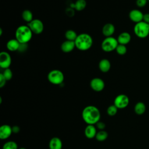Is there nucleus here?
I'll use <instances>...</instances> for the list:
<instances>
[{
  "label": "nucleus",
  "mask_w": 149,
  "mask_h": 149,
  "mask_svg": "<svg viewBox=\"0 0 149 149\" xmlns=\"http://www.w3.org/2000/svg\"><path fill=\"white\" fill-rule=\"evenodd\" d=\"M81 116L87 125H94L100 121L101 113L97 107L94 105H88L83 109Z\"/></svg>",
  "instance_id": "f257e3e1"
},
{
  "label": "nucleus",
  "mask_w": 149,
  "mask_h": 149,
  "mask_svg": "<svg viewBox=\"0 0 149 149\" xmlns=\"http://www.w3.org/2000/svg\"><path fill=\"white\" fill-rule=\"evenodd\" d=\"M76 47L80 51H87L93 45V40L91 36L87 33H81L77 36L74 41Z\"/></svg>",
  "instance_id": "f03ea898"
},
{
  "label": "nucleus",
  "mask_w": 149,
  "mask_h": 149,
  "mask_svg": "<svg viewBox=\"0 0 149 149\" xmlns=\"http://www.w3.org/2000/svg\"><path fill=\"white\" fill-rule=\"evenodd\" d=\"M33 36V32L27 25L19 26L15 31V38L20 44H27L29 42Z\"/></svg>",
  "instance_id": "7ed1b4c3"
},
{
  "label": "nucleus",
  "mask_w": 149,
  "mask_h": 149,
  "mask_svg": "<svg viewBox=\"0 0 149 149\" xmlns=\"http://www.w3.org/2000/svg\"><path fill=\"white\" fill-rule=\"evenodd\" d=\"M133 30L137 37L140 38H146L149 34V24L141 21L135 24Z\"/></svg>",
  "instance_id": "20e7f679"
},
{
  "label": "nucleus",
  "mask_w": 149,
  "mask_h": 149,
  "mask_svg": "<svg viewBox=\"0 0 149 149\" xmlns=\"http://www.w3.org/2000/svg\"><path fill=\"white\" fill-rule=\"evenodd\" d=\"M47 78L51 83L55 85H59L63 83L64 80V75L61 70L54 69L48 73Z\"/></svg>",
  "instance_id": "39448f33"
},
{
  "label": "nucleus",
  "mask_w": 149,
  "mask_h": 149,
  "mask_svg": "<svg viewBox=\"0 0 149 149\" xmlns=\"http://www.w3.org/2000/svg\"><path fill=\"white\" fill-rule=\"evenodd\" d=\"M119 44L117 39L113 37H106L101 43V48L105 52H111L115 50Z\"/></svg>",
  "instance_id": "423d86ee"
},
{
  "label": "nucleus",
  "mask_w": 149,
  "mask_h": 149,
  "mask_svg": "<svg viewBox=\"0 0 149 149\" xmlns=\"http://www.w3.org/2000/svg\"><path fill=\"white\" fill-rule=\"evenodd\" d=\"M129 104V98L126 94H121L118 95L114 99L113 104L118 109H124Z\"/></svg>",
  "instance_id": "0eeeda50"
},
{
  "label": "nucleus",
  "mask_w": 149,
  "mask_h": 149,
  "mask_svg": "<svg viewBox=\"0 0 149 149\" xmlns=\"http://www.w3.org/2000/svg\"><path fill=\"white\" fill-rule=\"evenodd\" d=\"M33 33L39 34L41 33L44 30V24L40 19H33L31 22L27 24Z\"/></svg>",
  "instance_id": "6e6552de"
},
{
  "label": "nucleus",
  "mask_w": 149,
  "mask_h": 149,
  "mask_svg": "<svg viewBox=\"0 0 149 149\" xmlns=\"http://www.w3.org/2000/svg\"><path fill=\"white\" fill-rule=\"evenodd\" d=\"M11 62V56L9 53L5 51H2L0 53V66L1 68L3 69L9 68Z\"/></svg>",
  "instance_id": "1a4fd4ad"
},
{
  "label": "nucleus",
  "mask_w": 149,
  "mask_h": 149,
  "mask_svg": "<svg viewBox=\"0 0 149 149\" xmlns=\"http://www.w3.org/2000/svg\"><path fill=\"white\" fill-rule=\"evenodd\" d=\"M90 87L94 91L99 92L104 90L105 83L102 79L98 77H95L91 80Z\"/></svg>",
  "instance_id": "9d476101"
},
{
  "label": "nucleus",
  "mask_w": 149,
  "mask_h": 149,
  "mask_svg": "<svg viewBox=\"0 0 149 149\" xmlns=\"http://www.w3.org/2000/svg\"><path fill=\"white\" fill-rule=\"evenodd\" d=\"M143 16L144 14L139 9H133L129 13V19L135 23L143 21Z\"/></svg>",
  "instance_id": "9b49d317"
},
{
  "label": "nucleus",
  "mask_w": 149,
  "mask_h": 149,
  "mask_svg": "<svg viewBox=\"0 0 149 149\" xmlns=\"http://www.w3.org/2000/svg\"><path fill=\"white\" fill-rule=\"evenodd\" d=\"M12 133V128L9 125H2L0 127V139L1 140L8 139Z\"/></svg>",
  "instance_id": "f8f14e48"
},
{
  "label": "nucleus",
  "mask_w": 149,
  "mask_h": 149,
  "mask_svg": "<svg viewBox=\"0 0 149 149\" xmlns=\"http://www.w3.org/2000/svg\"><path fill=\"white\" fill-rule=\"evenodd\" d=\"M97 127L94 125H87L84 129V134L88 139H93L97 134Z\"/></svg>",
  "instance_id": "ddd939ff"
},
{
  "label": "nucleus",
  "mask_w": 149,
  "mask_h": 149,
  "mask_svg": "<svg viewBox=\"0 0 149 149\" xmlns=\"http://www.w3.org/2000/svg\"><path fill=\"white\" fill-rule=\"evenodd\" d=\"M74 47H76L74 41H69V40L65 41L63 42H62L61 46V50L63 52L66 53L72 51L74 49Z\"/></svg>",
  "instance_id": "4468645a"
},
{
  "label": "nucleus",
  "mask_w": 149,
  "mask_h": 149,
  "mask_svg": "<svg viewBox=\"0 0 149 149\" xmlns=\"http://www.w3.org/2000/svg\"><path fill=\"white\" fill-rule=\"evenodd\" d=\"M115 26L112 23L105 24L102 29V33L106 37H111L115 32Z\"/></svg>",
  "instance_id": "2eb2a0df"
},
{
  "label": "nucleus",
  "mask_w": 149,
  "mask_h": 149,
  "mask_svg": "<svg viewBox=\"0 0 149 149\" xmlns=\"http://www.w3.org/2000/svg\"><path fill=\"white\" fill-rule=\"evenodd\" d=\"M117 40L119 44L126 45L130 41L131 36L127 32H122L118 36Z\"/></svg>",
  "instance_id": "dca6fc26"
},
{
  "label": "nucleus",
  "mask_w": 149,
  "mask_h": 149,
  "mask_svg": "<svg viewBox=\"0 0 149 149\" xmlns=\"http://www.w3.org/2000/svg\"><path fill=\"white\" fill-rule=\"evenodd\" d=\"M62 142L61 139L58 137H54L49 140V149H62Z\"/></svg>",
  "instance_id": "f3484780"
},
{
  "label": "nucleus",
  "mask_w": 149,
  "mask_h": 149,
  "mask_svg": "<svg viewBox=\"0 0 149 149\" xmlns=\"http://www.w3.org/2000/svg\"><path fill=\"white\" fill-rule=\"evenodd\" d=\"M20 43L16 39H11L7 42L6 48L10 51H18L20 47Z\"/></svg>",
  "instance_id": "a211bd4d"
},
{
  "label": "nucleus",
  "mask_w": 149,
  "mask_h": 149,
  "mask_svg": "<svg viewBox=\"0 0 149 149\" xmlns=\"http://www.w3.org/2000/svg\"><path fill=\"white\" fill-rule=\"evenodd\" d=\"M100 70L104 73L108 72L111 69V63L109 60L107 59H101L98 64Z\"/></svg>",
  "instance_id": "6ab92c4d"
},
{
  "label": "nucleus",
  "mask_w": 149,
  "mask_h": 149,
  "mask_svg": "<svg viewBox=\"0 0 149 149\" xmlns=\"http://www.w3.org/2000/svg\"><path fill=\"white\" fill-rule=\"evenodd\" d=\"M134 112L137 115H142L143 114L146 110V107L144 102H138L136 104L134 108Z\"/></svg>",
  "instance_id": "aec40b11"
},
{
  "label": "nucleus",
  "mask_w": 149,
  "mask_h": 149,
  "mask_svg": "<svg viewBox=\"0 0 149 149\" xmlns=\"http://www.w3.org/2000/svg\"><path fill=\"white\" fill-rule=\"evenodd\" d=\"M22 17L23 19L25 22H27L28 23L33 20V15L32 12L30 10H27V9L23 11V12L22 13Z\"/></svg>",
  "instance_id": "412c9836"
},
{
  "label": "nucleus",
  "mask_w": 149,
  "mask_h": 149,
  "mask_svg": "<svg viewBox=\"0 0 149 149\" xmlns=\"http://www.w3.org/2000/svg\"><path fill=\"white\" fill-rule=\"evenodd\" d=\"M76 33L73 30H68L65 33V37L66 38V40L74 41L77 37Z\"/></svg>",
  "instance_id": "4be33fe9"
},
{
  "label": "nucleus",
  "mask_w": 149,
  "mask_h": 149,
  "mask_svg": "<svg viewBox=\"0 0 149 149\" xmlns=\"http://www.w3.org/2000/svg\"><path fill=\"white\" fill-rule=\"evenodd\" d=\"M108 133H107V132L104 130H102L97 132L95 138L98 141H104L108 138Z\"/></svg>",
  "instance_id": "5701e85b"
},
{
  "label": "nucleus",
  "mask_w": 149,
  "mask_h": 149,
  "mask_svg": "<svg viewBox=\"0 0 149 149\" xmlns=\"http://www.w3.org/2000/svg\"><path fill=\"white\" fill-rule=\"evenodd\" d=\"M86 6V1L85 0H77L74 4V8L78 11L83 10Z\"/></svg>",
  "instance_id": "b1692460"
},
{
  "label": "nucleus",
  "mask_w": 149,
  "mask_h": 149,
  "mask_svg": "<svg viewBox=\"0 0 149 149\" xmlns=\"http://www.w3.org/2000/svg\"><path fill=\"white\" fill-rule=\"evenodd\" d=\"M2 149H18L17 144L13 141H8L4 143Z\"/></svg>",
  "instance_id": "393cba45"
},
{
  "label": "nucleus",
  "mask_w": 149,
  "mask_h": 149,
  "mask_svg": "<svg viewBox=\"0 0 149 149\" xmlns=\"http://www.w3.org/2000/svg\"><path fill=\"white\" fill-rule=\"evenodd\" d=\"M118 109V108L114 104L111 105L108 107L107 109V112L109 116H113L117 113Z\"/></svg>",
  "instance_id": "a878e982"
},
{
  "label": "nucleus",
  "mask_w": 149,
  "mask_h": 149,
  "mask_svg": "<svg viewBox=\"0 0 149 149\" xmlns=\"http://www.w3.org/2000/svg\"><path fill=\"white\" fill-rule=\"evenodd\" d=\"M116 51L118 53V54L120 55H123L126 54L127 52V48L125 45H122V44H118L116 48Z\"/></svg>",
  "instance_id": "bb28decb"
},
{
  "label": "nucleus",
  "mask_w": 149,
  "mask_h": 149,
  "mask_svg": "<svg viewBox=\"0 0 149 149\" xmlns=\"http://www.w3.org/2000/svg\"><path fill=\"white\" fill-rule=\"evenodd\" d=\"M5 78L6 79V80H9L12 78L13 76V73L12 70L9 68H7L4 69L3 73H2Z\"/></svg>",
  "instance_id": "cd10ccee"
},
{
  "label": "nucleus",
  "mask_w": 149,
  "mask_h": 149,
  "mask_svg": "<svg viewBox=\"0 0 149 149\" xmlns=\"http://www.w3.org/2000/svg\"><path fill=\"white\" fill-rule=\"evenodd\" d=\"M147 2V0H136V4L139 8H143L146 5Z\"/></svg>",
  "instance_id": "c85d7f7f"
},
{
  "label": "nucleus",
  "mask_w": 149,
  "mask_h": 149,
  "mask_svg": "<svg viewBox=\"0 0 149 149\" xmlns=\"http://www.w3.org/2000/svg\"><path fill=\"white\" fill-rule=\"evenodd\" d=\"M6 81L7 80H6V79L5 78L2 73H1L0 74V87L1 88H2L5 85Z\"/></svg>",
  "instance_id": "c756f323"
},
{
  "label": "nucleus",
  "mask_w": 149,
  "mask_h": 149,
  "mask_svg": "<svg viewBox=\"0 0 149 149\" xmlns=\"http://www.w3.org/2000/svg\"><path fill=\"white\" fill-rule=\"evenodd\" d=\"M96 127L97 129H98L100 130H104L105 127V124L103 122H101V121H99L96 124Z\"/></svg>",
  "instance_id": "7c9ffc66"
},
{
  "label": "nucleus",
  "mask_w": 149,
  "mask_h": 149,
  "mask_svg": "<svg viewBox=\"0 0 149 149\" xmlns=\"http://www.w3.org/2000/svg\"><path fill=\"white\" fill-rule=\"evenodd\" d=\"M143 21L149 24V13H148L144 14Z\"/></svg>",
  "instance_id": "2f4dec72"
},
{
  "label": "nucleus",
  "mask_w": 149,
  "mask_h": 149,
  "mask_svg": "<svg viewBox=\"0 0 149 149\" xmlns=\"http://www.w3.org/2000/svg\"><path fill=\"white\" fill-rule=\"evenodd\" d=\"M12 132L13 133H18L20 132V127L19 126L15 125L13 127H12Z\"/></svg>",
  "instance_id": "473e14b6"
},
{
  "label": "nucleus",
  "mask_w": 149,
  "mask_h": 149,
  "mask_svg": "<svg viewBox=\"0 0 149 149\" xmlns=\"http://www.w3.org/2000/svg\"><path fill=\"white\" fill-rule=\"evenodd\" d=\"M19 149H26V148H24V147H21V148H19Z\"/></svg>",
  "instance_id": "72a5a7b5"
},
{
  "label": "nucleus",
  "mask_w": 149,
  "mask_h": 149,
  "mask_svg": "<svg viewBox=\"0 0 149 149\" xmlns=\"http://www.w3.org/2000/svg\"><path fill=\"white\" fill-rule=\"evenodd\" d=\"M147 1H148V2H149V0H147Z\"/></svg>",
  "instance_id": "f704fd0d"
}]
</instances>
